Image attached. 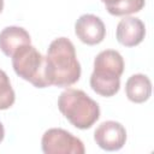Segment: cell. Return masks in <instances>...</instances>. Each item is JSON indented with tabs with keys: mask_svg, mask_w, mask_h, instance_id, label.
<instances>
[{
	"mask_svg": "<svg viewBox=\"0 0 154 154\" xmlns=\"http://www.w3.org/2000/svg\"><path fill=\"white\" fill-rule=\"evenodd\" d=\"M106 6H111V5H114V4H117L119 0H101Z\"/></svg>",
	"mask_w": 154,
	"mask_h": 154,
	"instance_id": "14",
	"label": "cell"
},
{
	"mask_svg": "<svg viewBox=\"0 0 154 154\" xmlns=\"http://www.w3.org/2000/svg\"><path fill=\"white\" fill-rule=\"evenodd\" d=\"M60 113L77 129H90L100 118L99 103L81 89L67 88L58 97Z\"/></svg>",
	"mask_w": 154,
	"mask_h": 154,
	"instance_id": "3",
	"label": "cell"
},
{
	"mask_svg": "<svg viewBox=\"0 0 154 154\" xmlns=\"http://www.w3.org/2000/svg\"><path fill=\"white\" fill-rule=\"evenodd\" d=\"M12 67L17 76L30 82L36 88L49 87L46 78V61L41 52L31 43L23 45L11 57Z\"/></svg>",
	"mask_w": 154,
	"mask_h": 154,
	"instance_id": "4",
	"label": "cell"
},
{
	"mask_svg": "<svg viewBox=\"0 0 154 154\" xmlns=\"http://www.w3.org/2000/svg\"><path fill=\"white\" fill-rule=\"evenodd\" d=\"M94 141L101 149L116 152L124 147L126 142V130L119 122L106 120L95 129Z\"/></svg>",
	"mask_w": 154,
	"mask_h": 154,
	"instance_id": "6",
	"label": "cell"
},
{
	"mask_svg": "<svg viewBox=\"0 0 154 154\" xmlns=\"http://www.w3.org/2000/svg\"><path fill=\"white\" fill-rule=\"evenodd\" d=\"M16 101V94L7 73L0 69V109H8Z\"/></svg>",
	"mask_w": 154,
	"mask_h": 154,
	"instance_id": "12",
	"label": "cell"
},
{
	"mask_svg": "<svg viewBox=\"0 0 154 154\" xmlns=\"http://www.w3.org/2000/svg\"><path fill=\"white\" fill-rule=\"evenodd\" d=\"M29 43H31L30 35L22 26L10 25L0 31V51L6 57L11 58L16 49Z\"/></svg>",
	"mask_w": 154,
	"mask_h": 154,
	"instance_id": "9",
	"label": "cell"
},
{
	"mask_svg": "<svg viewBox=\"0 0 154 154\" xmlns=\"http://www.w3.org/2000/svg\"><path fill=\"white\" fill-rule=\"evenodd\" d=\"M4 137H5V129H4V125H2V123L0 122V143L2 142Z\"/></svg>",
	"mask_w": 154,
	"mask_h": 154,
	"instance_id": "13",
	"label": "cell"
},
{
	"mask_svg": "<svg viewBox=\"0 0 154 154\" xmlns=\"http://www.w3.org/2000/svg\"><path fill=\"white\" fill-rule=\"evenodd\" d=\"M2 8H4V0H0V13L2 12Z\"/></svg>",
	"mask_w": 154,
	"mask_h": 154,
	"instance_id": "15",
	"label": "cell"
},
{
	"mask_svg": "<svg viewBox=\"0 0 154 154\" xmlns=\"http://www.w3.org/2000/svg\"><path fill=\"white\" fill-rule=\"evenodd\" d=\"M146 5V0H119L117 4L106 6V10L112 16H128L140 12Z\"/></svg>",
	"mask_w": 154,
	"mask_h": 154,
	"instance_id": "11",
	"label": "cell"
},
{
	"mask_svg": "<svg viewBox=\"0 0 154 154\" xmlns=\"http://www.w3.org/2000/svg\"><path fill=\"white\" fill-rule=\"evenodd\" d=\"M41 148L45 154H84L83 142L67 130L51 128L41 138Z\"/></svg>",
	"mask_w": 154,
	"mask_h": 154,
	"instance_id": "5",
	"label": "cell"
},
{
	"mask_svg": "<svg viewBox=\"0 0 154 154\" xmlns=\"http://www.w3.org/2000/svg\"><path fill=\"white\" fill-rule=\"evenodd\" d=\"M75 34L81 42L94 46L103 41L106 26L100 17L91 13H84L79 16L75 23Z\"/></svg>",
	"mask_w": 154,
	"mask_h": 154,
	"instance_id": "7",
	"label": "cell"
},
{
	"mask_svg": "<svg viewBox=\"0 0 154 154\" xmlns=\"http://www.w3.org/2000/svg\"><path fill=\"white\" fill-rule=\"evenodd\" d=\"M124 66V59L118 51H101L94 59V70L89 81L91 89L105 97L116 95L120 88Z\"/></svg>",
	"mask_w": 154,
	"mask_h": 154,
	"instance_id": "2",
	"label": "cell"
},
{
	"mask_svg": "<svg viewBox=\"0 0 154 154\" xmlns=\"http://www.w3.org/2000/svg\"><path fill=\"white\" fill-rule=\"evenodd\" d=\"M45 61L49 87L66 88L78 82L82 69L76 55V48L67 37H58L49 43Z\"/></svg>",
	"mask_w": 154,
	"mask_h": 154,
	"instance_id": "1",
	"label": "cell"
},
{
	"mask_svg": "<svg viewBox=\"0 0 154 154\" xmlns=\"http://www.w3.org/2000/svg\"><path fill=\"white\" fill-rule=\"evenodd\" d=\"M146 36L144 23L137 17H125L119 20L116 30L117 41L125 47L140 45Z\"/></svg>",
	"mask_w": 154,
	"mask_h": 154,
	"instance_id": "8",
	"label": "cell"
},
{
	"mask_svg": "<svg viewBox=\"0 0 154 154\" xmlns=\"http://www.w3.org/2000/svg\"><path fill=\"white\" fill-rule=\"evenodd\" d=\"M125 94L131 102H146L152 95V82L149 77L143 73L130 76L125 83Z\"/></svg>",
	"mask_w": 154,
	"mask_h": 154,
	"instance_id": "10",
	"label": "cell"
}]
</instances>
